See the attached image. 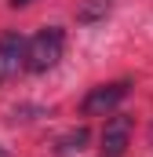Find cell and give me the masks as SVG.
Wrapping results in <instances>:
<instances>
[{
  "label": "cell",
  "mask_w": 153,
  "mask_h": 157,
  "mask_svg": "<svg viewBox=\"0 0 153 157\" xmlns=\"http://www.w3.org/2000/svg\"><path fill=\"white\" fill-rule=\"evenodd\" d=\"M128 143H131V117L113 113L102 128V157H124Z\"/></svg>",
  "instance_id": "obj_4"
},
{
  "label": "cell",
  "mask_w": 153,
  "mask_h": 157,
  "mask_svg": "<svg viewBox=\"0 0 153 157\" xmlns=\"http://www.w3.org/2000/svg\"><path fill=\"white\" fill-rule=\"evenodd\" d=\"M11 7H26V4H33V0H7Z\"/></svg>",
  "instance_id": "obj_7"
},
{
  "label": "cell",
  "mask_w": 153,
  "mask_h": 157,
  "mask_svg": "<svg viewBox=\"0 0 153 157\" xmlns=\"http://www.w3.org/2000/svg\"><path fill=\"white\" fill-rule=\"evenodd\" d=\"M0 157H7V150H0Z\"/></svg>",
  "instance_id": "obj_8"
},
{
  "label": "cell",
  "mask_w": 153,
  "mask_h": 157,
  "mask_svg": "<svg viewBox=\"0 0 153 157\" xmlns=\"http://www.w3.org/2000/svg\"><path fill=\"white\" fill-rule=\"evenodd\" d=\"M84 143H88V128H76V132H69V135L58 139V150L62 154H73V150H84Z\"/></svg>",
  "instance_id": "obj_5"
},
{
  "label": "cell",
  "mask_w": 153,
  "mask_h": 157,
  "mask_svg": "<svg viewBox=\"0 0 153 157\" xmlns=\"http://www.w3.org/2000/svg\"><path fill=\"white\" fill-rule=\"evenodd\" d=\"M128 91H131V84H128V80H113V84H99V88H91V91L84 95L80 110H84V117L113 113L117 106H120V102L128 99Z\"/></svg>",
  "instance_id": "obj_2"
},
{
  "label": "cell",
  "mask_w": 153,
  "mask_h": 157,
  "mask_svg": "<svg viewBox=\"0 0 153 157\" xmlns=\"http://www.w3.org/2000/svg\"><path fill=\"white\" fill-rule=\"evenodd\" d=\"M66 51V33L58 26H44L40 33L29 37V48H26V70L29 73H47L51 66H58Z\"/></svg>",
  "instance_id": "obj_1"
},
{
  "label": "cell",
  "mask_w": 153,
  "mask_h": 157,
  "mask_svg": "<svg viewBox=\"0 0 153 157\" xmlns=\"http://www.w3.org/2000/svg\"><path fill=\"white\" fill-rule=\"evenodd\" d=\"M106 11H110V0H91L88 7L76 11V18H80V22H95V18H102Z\"/></svg>",
  "instance_id": "obj_6"
},
{
  "label": "cell",
  "mask_w": 153,
  "mask_h": 157,
  "mask_svg": "<svg viewBox=\"0 0 153 157\" xmlns=\"http://www.w3.org/2000/svg\"><path fill=\"white\" fill-rule=\"evenodd\" d=\"M26 48H29V40L18 29L0 33V77H11V73H18V66H26Z\"/></svg>",
  "instance_id": "obj_3"
}]
</instances>
